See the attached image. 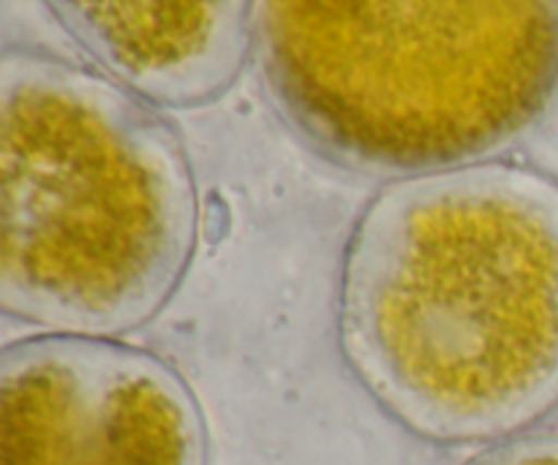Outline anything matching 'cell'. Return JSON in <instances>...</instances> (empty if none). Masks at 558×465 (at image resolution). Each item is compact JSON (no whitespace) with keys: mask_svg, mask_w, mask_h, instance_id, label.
Instances as JSON below:
<instances>
[{"mask_svg":"<svg viewBox=\"0 0 558 465\" xmlns=\"http://www.w3.org/2000/svg\"><path fill=\"white\" fill-rule=\"evenodd\" d=\"M338 341L363 390L436 444L556 412V180L483 161L387 185L349 240Z\"/></svg>","mask_w":558,"mask_h":465,"instance_id":"cell-1","label":"cell"},{"mask_svg":"<svg viewBox=\"0 0 558 465\" xmlns=\"http://www.w3.org/2000/svg\"><path fill=\"white\" fill-rule=\"evenodd\" d=\"M199 194L156 103L33 49L0 60V305L49 335L147 325L194 259Z\"/></svg>","mask_w":558,"mask_h":465,"instance_id":"cell-2","label":"cell"},{"mask_svg":"<svg viewBox=\"0 0 558 465\" xmlns=\"http://www.w3.org/2000/svg\"><path fill=\"white\" fill-rule=\"evenodd\" d=\"M254 47L283 120L360 174L494 161L558 96V0H256Z\"/></svg>","mask_w":558,"mask_h":465,"instance_id":"cell-3","label":"cell"},{"mask_svg":"<svg viewBox=\"0 0 558 465\" xmlns=\"http://www.w3.org/2000/svg\"><path fill=\"white\" fill-rule=\"evenodd\" d=\"M0 465H207V425L156 354L47 332L0 357Z\"/></svg>","mask_w":558,"mask_h":465,"instance_id":"cell-4","label":"cell"},{"mask_svg":"<svg viewBox=\"0 0 558 465\" xmlns=\"http://www.w3.org/2000/svg\"><path fill=\"white\" fill-rule=\"evenodd\" d=\"M63 30L156 107L189 109L232 87L254 47L256 0H44Z\"/></svg>","mask_w":558,"mask_h":465,"instance_id":"cell-5","label":"cell"},{"mask_svg":"<svg viewBox=\"0 0 558 465\" xmlns=\"http://www.w3.org/2000/svg\"><path fill=\"white\" fill-rule=\"evenodd\" d=\"M463 465H558V436L505 441Z\"/></svg>","mask_w":558,"mask_h":465,"instance_id":"cell-6","label":"cell"}]
</instances>
